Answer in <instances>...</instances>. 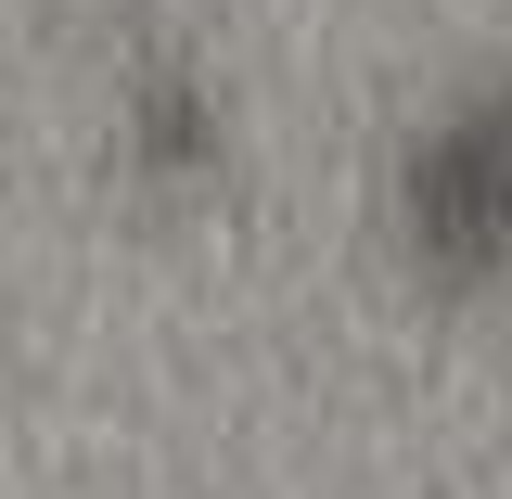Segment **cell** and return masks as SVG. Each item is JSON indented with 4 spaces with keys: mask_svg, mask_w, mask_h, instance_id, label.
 <instances>
[{
    "mask_svg": "<svg viewBox=\"0 0 512 499\" xmlns=\"http://www.w3.org/2000/svg\"><path fill=\"white\" fill-rule=\"evenodd\" d=\"M384 231H397V269L423 295L512 282V103H500V77H474V90H448L436 116L397 128Z\"/></svg>",
    "mask_w": 512,
    "mask_h": 499,
    "instance_id": "obj_1",
    "label": "cell"
},
{
    "mask_svg": "<svg viewBox=\"0 0 512 499\" xmlns=\"http://www.w3.org/2000/svg\"><path fill=\"white\" fill-rule=\"evenodd\" d=\"M103 154L141 205H205L231 180V90L180 26H128L103 52Z\"/></svg>",
    "mask_w": 512,
    "mask_h": 499,
    "instance_id": "obj_2",
    "label": "cell"
},
{
    "mask_svg": "<svg viewBox=\"0 0 512 499\" xmlns=\"http://www.w3.org/2000/svg\"><path fill=\"white\" fill-rule=\"evenodd\" d=\"M487 77H500V103H512V64H487Z\"/></svg>",
    "mask_w": 512,
    "mask_h": 499,
    "instance_id": "obj_3",
    "label": "cell"
}]
</instances>
